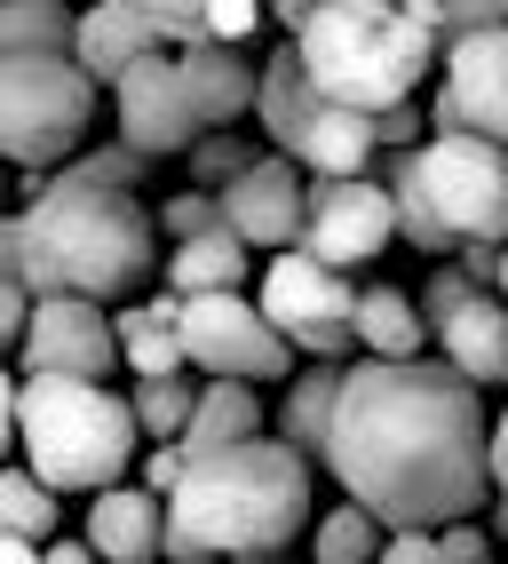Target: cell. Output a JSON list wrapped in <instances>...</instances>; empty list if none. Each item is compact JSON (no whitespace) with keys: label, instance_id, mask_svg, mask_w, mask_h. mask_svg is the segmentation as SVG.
<instances>
[{"label":"cell","instance_id":"30","mask_svg":"<svg viewBox=\"0 0 508 564\" xmlns=\"http://www.w3.org/2000/svg\"><path fill=\"white\" fill-rule=\"evenodd\" d=\"M254 160H263V143H246L239 128H207L191 152H184V167H191L199 192H223V183H231L239 167H254Z\"/></svg>","mask_w":508,"mask_h":564},{"label":"cell","instance_id":"43","mask_svg":"<svg viewBox=\"0 0 508 564\" xmlns=\"http://www.w3.org/2000/svg\"><path fill=\"white\" fill-rule=\"evenodd\" d=\"M16 454V382L9 373H0V462Z\"/></svg>","mask_w":508,"mask_h":564},{"label":"cell","instance_id":"41","mask_svg":"<svg viewBox=\"0 0 508 564\" xmlns=\"http://www.w3.org/2000/svg\"><path fill=\"white\" fill-rule=\"evenodd\" d=\"M16 262H24V239H16V207H0V279H16ZM32 294V286H24Z\"/></svg>","mask_w":508,"mask_h":564},{"label":"cell","instance_id":"17","mask_svg":"<svg viewBox=\"0 0 508 564\" xmlns=\"http://www.w3.org/2000/svg\"><path fill=\"white\" fill-rule=\"evenodd\" d=\"M152 48H167V41H159V17L143 9V0H96V9H80V24H71V56H80V72L96 88H112L120 72L135 56H152Z\"/></svg>","mask_w":508,"mask_h":564},{"label":"cell","instance_id":"18","mask_svg":"<svg viewBox=\"0 0 508 564\" xmlns=\"http://www.w3.org/2000/svg\"><path fill=\"white\" fill-rule=\"evenodd\" d=\"M175 64H184V88H191V104H199L207 128H239L246 111H254V80H263V64H246V48L191 41V48H175Z\"/></svg>","mask_w":508,"mask_h":564},{"label":"cell","instance_id":"2","mask_svg":"<svg viewBox=\"0 0 508 564\" xmlns=\"http://www.w3.org/2000/svg\"><path fill=\"white\" fill-rule=\"evenodd\" d=\"M24 262L16 279L32 294H88V303H135L159 279V215L120 183L41 175L32 207H16Z\"/></svg>","mask_w":508,"mask_h":564},{"label":"cell","instance_id":"51","mask_svg":"<svg viewBox=\"0 0 508 564\" xmlns=\"http://www.w3.org/2000/svg\"><path fill=\"white\" fill-rule=\"evenodd\" d=\"M0 207H9V175H0Z\"/></svg>","mask_w":508,"mask_h":564},{"label":"cell","instance_id":"22","mask_svg":"<svg viewBox=\"0 0 508 564\" xmlns=\"http://www.w3.org/2000/svg\"><path fill=\"white\" fill-rule=\"evenodd\" d=\"M159 279H167L175 294H223V286H246V279H254V247L231 231V223H214V231H199V239H167Z\"/></svg>","mask_w":508,"mask_h":564},{"label":"cell","instance_id":"1","mask_svg":"<svg viewBox=\"0 0 508 564\" xmlns=\"http://www.w3.org/2000/svg\"><path fill=\"white\" fill-rule=\"evenodd\" d=\"M318 469L382 524H453L493 501L485 398L445 358H350Z\"/></svg>","mask_w":508,"mask_h":564},{"label":"cell","instance_id":"14","mask_svg":"<svg viewBox=\"0 0 508 564\" xmlns=\"http://www.w3.org/2000/svg\"><path fill=\"white\" fill-rule=\"evenodd\" d=\"M223 223L254 247V254H278V247H302V199H310V175L286 160V152H263L254 167H239L223 192Z\"/></svg>","mask_w":508,"mask_h":564},{"label":"cell","instance_id":"39","mask_svg":"<svg viewBox=\"0 0 508 564\" xmlns=\"http://www.w3.org/2000/svg\"><path fill=\"white\" fill-rule=\"evenodd\" d=\"M159 556H167V564H223V556H214L199 533H184L175 517H167V533H159Z\"/></svg>","mask_w":508,"mask_h":564},{"label":"cell","instance_id":"20","mask_svg":"<svg viewBox=\"0 0 508 564\" xmlns=\"http://www.w3.org/2000/svg\"><path fill=\"white\" fill-rule=\"evenodd\" d=\"M270 430V413H263V382H231V373H207L199 382V405H191V422H184V454H223V445L239 437H263Z\"/></svg>","mask_w":508,"mask_h":564},{"label":"cell","instance_id":"12","mask_svg":"<svg viewBox=\"0 0 508 564\" xmlns=\"http://www.w3.org/2000/svg\"><path fill=\"white\" fill-rule=\"evenodd\" d=\"M429 128H477V135L508 143V24H477L445 41Z\"/></svg>","mask_w":508,"mask_h":564},{"label":"cell","instance_id":"10","mask_svg":"<svg viewBox=\"0 0 508 564\" xmlns=\"http://www.w3.org/2000/svg\"><path fill=\"white\" fill-rule=\"evenodd\" d=\"M397 239V199L382 175H310L302 199V247L334 271H357Z\"/></svg>","mask_w":508,"mask_h":564},{"label":"cell","instance_id":"36","mask_svg":"<svg viewBox=\"0 0 508 564\" xmlns=\"http://www.w3.org/2000/svg\"><path fill=\"white\" fill-rule=\"evenodd\" d=\"M374 564H445V556H438V533H429V524H389Z\"/></svg>","mask_w":508,"mask_h":564},{"label":"cell","instance_id":"44","mask_svg":"<svg viewBox=\"0 0 508 564\" xmlns=\"http://www.w3.org/2000/svg\"><path fill=\"white\" fill-rule=\"evenodd\" d=\"M406 17H413V24H429L438 41H453V17H445V0H406Z\"/></svg>","mask_w":508,"mask_h":564},{"label":"cell","instance_id":"19","mask_svg":"<svg viewBox=\"0 0 508 564\" xmlns=\"http://www.w3.org/2000/svg\"><path fill=\"white\" fill-rule=\"evenodd\" d=\"M295 160L302 175H374L382 160V128H374V111H350V104H318L310 111V128L295 135Z\"/></svg>","mask_w":508,"mask_h":564},{"label":"cell","instance_id":"7","mask_svg":"<svg viewBox=\"0 0 508 564\" xmlns=\"http://www.w3.org/2000/svg\"><path fill=\"white\" fill-rule=\"evenodd\" d=\"M406 175L438 215V231L453 239V254L468 239L508 247V143H493L477 128H438L429 143L406 152Z\"/></svg>","mask_w":508,"mask_h":564},{"label":"cell","instance_id":"47","mask_svg":"<svg viewBox=\"0 0 508 564\" xmlns=\"http://www.w3.org/2000/svg\"><path fill=\"white\" fill-rule=\"evenodd\" d=\"M263 9H270V17H286V32H295V17H302V9H318V0H263Z\"/></svg>","mask_w":508,"mask_h":564},{"label":"cell","instance_id":"3","mask_svg":"<svg viewBox=\"0 0 508 564\" xmlns=\"http://www.w3.org/2000/svg\"><path fill=\"white\" fill-rule=\"evenodd\" d=\"M167 517L184 533H199L223 564L286 556L310 533V454H295L278 430L239 437L223 454H199L184 485L167 494Z\"/></svg>","mask_w":508,"mask_h":564},{"label":"cell","instance_id":"52","mask_svg":"<svg viewBox=\"0 0 508 564\" xmlns=\"http://www.w3.org/2000/svg\"><path fill=\"white\" fill-rule=\"evenodd\" d=\"M143 564H167V556H143Z\"/></svg>","mask_w":508,"mask_h":564},{"label":"cell","instance_id":"49","mask_svg":"<svg viewBox=\"0 0 508 564\" xmlns=\"http://www.w3.org/2000/svg\"><path fill=\"white\" fill-rule=\"evenodd\" d=\"M493 294H500V311H508V247H500V279H493Z\"/></svg>","mask_w":508,"mask_h":564},{"label":"cell","instance_id":"28","mask_svg":"<svg viewBox=\"0 0 508 564\" xmlns=\"http://www.w3.org/2000/svg\"><path fill=\"white\" fill-rule=\"evenodd\" d=\"M56 485H41L32 469L0 462V533H24V541H56Z\"/></svg>","mask_w":508,"mask_h":564},{"label":"cell","instance_id":"40","mask_svg":"<svg viewBox=\"0 0 508 564\" xmlns=\"http://www.w3.org/2000/svg\"><path fill=\"white\" fill-rule=\"evenodd\" d=\"M453 32H477V24H508V0H445Z\"/></svg>","mask_w":508,"mask_h":564},{"label":"cell","instance_id":"5","mask_svg":"<svg viewBox=\"0 0 508 564\" xmlns=\"http://www.w3.org/2000/svg\"><path fill=\"white\" fill-rule=\"evenodd\" d=\"M16 445L24 469L56 485V494H103L135 469V405L112 382H80V373H24L16 382Z\"/></svg>","mask_w":508,"mask_h":564},{"label":"cell","instance_id":"15","mask_svg":"<svg viewBox=\"0 0 508 564\" xmlns=\"http://www.w3.org/2000/svg\"><path fill=\"white\" fill-rule=\"evenodd\" d=\"M429 343H438V358L461 366L477 390H500L508 382V311H500L493 286H468L461 303L429 326Z\"/></svg>","mask_w":508,"mask_h":564},{"label":"cell","instance_id":"50","mask_svg":"<svg viewBox=\"0 0 508 564\" xmlns=\"http://www.w3.org/2000/svg\"><path fill=\"white\" fill-rule=\"evenodd\" d=\"M239 564H278V556H239Z\"/></svg>","mask_w":508,"mask_h":564},{"label":"cell","instance_id":"8","mask_svg":"<svg viewBox=\"0 0 508 564\" xmlns=\"http://www.w3.org/2000/svg\"><path fill=\"white\" fill-rule=\"evenodd\" d=\"M254 303L302 358H357V286L310 247H278L254 271Z\"/></svg>","mask_w":508,"mask_h":564},{"label":"cell","instance_id":"24","mask_svg":"<svg viewBox=\"0 0 508 564\" xmlns=\"http://www.w3.org/2000/svg\"><path fill=\"white\" fill-rule=\"evenodd\" d=\"M342 366L350 358H310L302 373H286V398H278V437L295 454H325V430H334V398H342Z\"/></svg>","mask_w":508,"mask_h":564},{"label":"cell","instance_id":"38","mask_svg":"<svg viewBox=\"0 0 508 564\" xmlns=\"http://www.w3.org/2000/svg\"><path fill=\"white\" fill-rule=\"evenodd\" d=\"M24 318H32V294H24V279H0V358H16V343H24Z\"/></svg>","mask_w":508,"mask_h":564},{"label":"cell","instance_id":"31","mask_svg":"<svg viewBox=\"0 0 508 564\" xmlns=\"http://www.w3.org/2000/svg\"><path fill=\"white\" fill-rule=\"evenodd\" d=\"M64 175H80V183H120V192H135V183L152 175V160H143L135 143H103V152H71Z\"/></svg>","mask_w":508,"mask_h":564},{"label":"cell","instance_id":"37","mask_svg":"<svg viewBox=\"0 0 508 564\" xmlns=\"http://www.w3.org/2000/svg\"><path fill=\"white\" fill-rule=\"evenodd\" d=\"M135 469H143V485H152V494H175V485H184V469H191V454L175 437H159L152 454H135Z\"/></svg>","mask_w":508,"mask_h":564},{"label":"cell","instance_id":"26","mask_svg":"<svg viewBox=\"0 0 508 564\" xmlns=\"http://www.w3.org/2000/svg\"><path fill=\"white\" fill-rule=\"evenodd\" d=\"M382 541H389V524H382L366 501H350V494H342V509L310 517V556H318V564H374Z\"/></svg>","mask_w":508,"mask_h":564},{"label":"cell","instance_id":"4","mask_svg":"<svg viewBox=\"0 0 508 564\" xmlns=\"http://www.w3.org/2000/svg\"><path fill=\"white\" fill-rule=\"evenodd\" d=\"M295 48H302V72L318 80V96L350 104V111L413 104L445 56L438 32L406 17V0H318V9L295 17Z\"/></svg>","mask_w":508,"mask_h":564},{"label":"cell","instance_id":"32","mask_svg":"<svg viewBox=\"0 0 508 564\" xmlns=\"http://www.w3.org/2000/svg\"><path fill=\"white\" fill-rule=\"evenodd\" d=\"M214 223H223V199L199 192V183H191V192H175V199L159 207V231H167V239H199V231H214Z\"/></svg>","mask_w":508,"mask_h":564},{"label":"cell","instance_id":"35","mask_svg":"<svg viewBox=\"0 0 508 564\" xmlns=\"http://www.w3.org/2000/svg\"><path fill=\"white\" fill-rule=\"evenodd\" d=\"M438 556L445 564H493V533L468 524V517H453V524H438Z\"/></svg>","mask_w":508,"mask_h":564},{"label":"cell","instance_id":"13","mask_svg":"<svg viewBox=\"0 0 508 564\" xmlns=\"http://www.w3.org/2000/svg\"><path fill=\"white\" fill-rule=\"evenodd\" d=\"M16 366L24 373H80V382H112V366H120L112 303H88V294H32Z\"/></svg>","mask_w":508,"mask_h":564},{"label":"cell","instance_id":"42","mask_svg":"<svg viewBox=\"0 0 508 564\" xmlns=\"http://www.w3.org/2000/svg\"><path fill=\"white\" fill-rule=\"evenodd\" d=\"M41 564H103V556H96V549H88L80 533H71V541L56 533V541H41Z\"/></svg>","mask_w":508,"mask_h":564},{"label":"cell","instance_id":"27","mask_svg":"<svg viewBox=\"0 0 508 564\" xmlns=\"http://www.w3.org/2000/svg\"><path fill=\"white\" fill-rule=\"evenodd\" d=\"M71 24H80L71 0H0V56L71 48Z\"/></svg>","mask_w":508,"mask_h":564},{"label":"cell","instance_id":"48","mask_svg":"<svg viewBox=\"0 0 508 564\" xmlns=\"http://www.w3.org/2000/svg\"><path fill=\"white\" fill-rule=\"evenodd\" d=\"M493 533L508 541V494H493Z\"/></svg>","mask_w":508,"mask_h":564},{"label":"cell","instance_id":"23","mask_svg":"<svg viewBox=\"0 0 508 564\" xmlns=\"http://www.w3.org/2000/svg\"><path fill=\"white\" fill-rule=\"evenodd\" d=\"M318 80L302 72V48L286 41L270 64H263V80H254V120H263V143L270 152H295V135L310 128V111H318Z\"/></svg>","mask_w":508,"mask_h":564},{"label":"cell","instance_id":"9","mask_svg":"<svg viewBox=\"0 0 508 564\" xmlns=\"http://www.w3.org/2000/svg\"><path fill=\"white\" fill-rule=\"evenodd\" d=\"M175 334H184V358L191 373H231V382H286L295 373V343L263 318V303L239 286L223 294H184V311H175Z\"/></svg>","mask_w":508,"mask_h":564},{"label":"cell","instance_id":"25","mask_svg":"<svg viewBox=\"0 0 508 564\" xmlns=\"http://www.w3.org/2000/svg\"><path fill=\"white\" fill-rule=\"evenodd\" d=\"M357 350L366 358H421L429 350V318L406 286H389V279L357 286Z\"/></svg>","mask_w":508,"mask_h":564},{"label":"cell","instance_id":"45","mask_svg":"<svg viewBox=\"0 0 508 564\" xmlns=\"http://www.w3.org/2000/svg\"><path fill=\"white\" fill-rule=\"evenodd\" d=\"M493 494H508V405H500V422H493Z\"/></svg>","mask_w":508,"mask_h":564},{"label":"cell","instance_id":"33","mask_svg":"<svg viewBox=\"0 0 508 564\" xmlns=\"http://www.w3.org/2000/svg\"><path fill=\"white\" fill-rule=\"evenodd\" d=\"M263 17H270L263 0H207V9H199L207 41H231V48H246V41H254V24H263Z\"/></svg>","mask_w":508,"mask_h":564},{"label":"cell","instance_id":"29","mask_svg":"<svg viewBox=\"0 0 508 564\" xmlns=\"http://www.w3.org/2000/svg\"><path fill=\"white\" fill-rule=\"evenodd\" d=\"M135 430L143 437H184V422H191V405H199V382H191V366L184 373H143V382H135Z\"/></svg>","mask_w":508,"mask_h":564},{"label":"cell","instance_id":"21","mask_svg":"<svg viewBox=\"0 0 508 564\" xmlns=\"http://www.w3.org/2000/svg\"><path fill=\"white\" fill-rule=\"evenodd\" d=\"M175 311H184V294L159 286V294H143V303H112V334H120V366L135 373H184V334H175Z\"/></svg>","mask_w":508,"mask_h":564},{"label":"cell","instance_id":"11","mask_svg":"<svg viewBox=\"0 0 508 564\" xmlns=\"http://www.w3.org/2000/svg\"><path fill=\"white\" fill-rule=\"evenodd\" d=\"M112 111H120V143H135L143 160H184L191 143L207 135L199 104H191V88H184V64H175V48L135 56L120 80H112Z\"/></svg>","mask_w":508,"mask_h":564},{"label":"cell","instance_id":"34","mask_svg":"<svg viewBox=\"0 0 508 564\" xmlns=\"http://www.w3.org/2000/svg\"><path fill=\"white\" fill-rule=\"evenodd\" d=\"M143 9L159 17V41H167V48H191V41H207V24H199V9H207V0H143Z\"/></svg>","mask_w":508,"mask_h":564},{"label":"cell","instance_id":"46","mask_svg":"<svg viewBox=\"0 0 508 564\" xmlns=\"http://www.w3.org/2000/svg\"><path fill=\"white\" fill-rule=\"evenodd\" d=\"M0 564H41V541H24V533H0Z\"/></svg>","mask_w":508,"mask_h":564},{"label":"cell","instance_id":"6","mask_svg":"<svg viewBox=\"0 0 508 564\" xmlns=\"http://www.w3.org/2000/svg\"><path fill=\"white\" fill-rule=\"evenodd\" d=\"M88 120H96V80L71 48L0 56V160L9 167H24L32 183L56 175L88 143Z\"/></svg>","mask_w":508,"mask_h":564},{"label":"cell","instance_id":"16","mask_svg":"<svg viewBox=\"0 0 508 564\" xmlns=\"http://www.w3.org/2000/svg\"><path fill=\"white\" fill-rule=\"evenodd\" d=\"M159 533H167V494H152V485H103V494H88L80 541H88L103 564H143V556H159Z\"/></svg>","mask_w":508,"mask_h":564}]
</instances>
